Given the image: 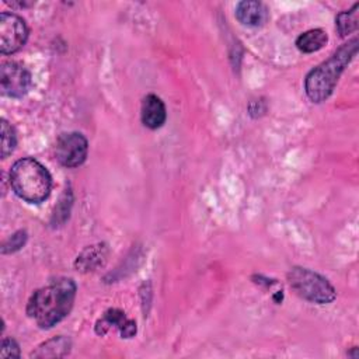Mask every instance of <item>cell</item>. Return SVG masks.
Segmentation results:
<instances>
[{
  "instance_id": "obj_4",
  "label": "cell",
  "mask_w": 359,
  "mask_h": 359,
  "mask_svg": "<svg viewBox=\"0 0 359 359\" xmlns=\"http://www.w3.org/2000/svg\"><path fill=\"white\" fill-rule=\"evenodd\" d=\"M287 280L297 296L311 303L327 304L331 303L337 296L334 286L327 278L307 268H292L287 273Z\"/></svg>"
},
{
  "instance_id": "obj_9",
  "label": "cell",
  "mask_w": 359,
  "mask_h": 359,
  "mask_svg": "<svg viewBox=\"0 0 359 359\" xmlns=\"http://www.w3.org/2000/svg\"><path fill=\"white\" fill-rule=\"evenodd\" d=\"M140 118L143 125L149 129L161 128L167 119L165 105L161 98L154 94H147L142 101Z\"/></svg>"
},
{
  "instance_id": "obj_14",
  "label": "cell",
  "mask_w": 359,
  "mask_h": 359,
  "mask_svg": "<svg viewBox=\"0 0 359 359\" xmlns=\"http://www.w3.org/2000/svg\"><path fill=\"white\" fill-rule=\"evenodd\" d=\"M358 10H359V3H355L352 6V8L345 10L337 15V18H335L337 28L342 36H346L348 34H352L358 29V27H359Z\"/></svg>"
},
{
  "instance_id": "obj_10",
  "label": "cell",
  "mask_w": 359,
  "mask_h": 359,
  "mask_svg": "<svg viewBox=\"0 0 359 359\" xmlns=\"http://www.w3.org/2000/svg\"><path fill=\"white\" fill-rule=\"evenodd\" d=\"M112 325L121 331L123 338H132L136 334V323L133 320H128L122 310L109 309L105 311L104 317L97 323L95 331L97 334H105Z\"/></svg>"
},
{
  "instance_id": "obj_3",
  "label": "cell",
  "mask_w": 359,
  "mask_h": 359,
  "mask_svg": "<svg viewBox=\"0 0 359 359\" xmlns=\"http://www.w3.org/2000/svg\"><path fill=\"white\" fill-rule=\"evenodd\" d=\"M10 185L15 195L25 202L41 203L50 194L52 177L38 160L24 157L11 165Z\"/></svg>"
},
{
  "instance_id": "obj_17",
  "label": "cell",
  "mask_w": 359,
  "mask_h": 359,
  "mask_svg": "<svg viewBox=\"0 0 359 359\" xmlns=\"http://www.w3.org/2000/svg\"><path fill=\"white\" fill-rule=\"evenodd\" d=\"M0 356L3 359H6V358H18L20 356L18 344L13 338H4L3 342H1Z\"/></svg>"
},
{
  "instance_id": "obj_15",
  "label": "cell",
  "mask_w": 359,
  "mask_h": 359,
  "mask_svg": "<svg viewBox=\"0 0 359 359\" xmlns=\"http://www.w3.org/2000/svg\"><path fill=\"white\" fill-rule=\"evenodd\" d=\"M17 146V136L14 128L6 121L1 119V158L8 157Z\"/></svg>"
},
{
  "instance_id": "obj_5",
  "label": "cell",
  "mask_w": 359,
  "mask_h": 359,
  "mask_svg": "<svg viewBox=\"0 0 359 359\" xmlns=\"http://www.w3.org/2000/svg\"><path fill=\"white\" fill-rule=\"evenodd\" d=\"M28 39V27L22 17L3 11L0 14V52L10 55L20 50Z\"/></svg>"
},
{
  "instance_id": "obj_7",
  "label": "cell",
  "mask_w": 359,
  "mask_h": 359,
  "mask_svg": "<svg viewBox=\"0 0 359 359\" xmlns=\"http://www.w3.org/2000/svg\"><path fill=\"white\" fill-rule=\"evenodd\" d=\"M32 84L29 70L20 62H4L0 67V90L3 95L11 98L24 97Z\"/></svg>"
},
{
  "instance_id": "obj_1",
  "label": "cell",
  "mask_w": 359,
  "mask_h": 359,
  "mask_svg": "<svg viewBox=\"0 0 359 359\" xmlns=\"http://www.w3.org/2000/svg\"><path fill=\"white\" fill-rule=\"evenodd\" d=\"M73 279L62 278L35 290L27 303V314L41 328L60 323L72 310L76 297Z\"/></svg>"
},
{
  "instance_id": "obj_6",
  "label": "cell",
  "mask_w": 359,
  "mask_h": 359,
  "mask_svg": "<svg viewBox=\"0 0 359 359\" xmlns=\"http://www.w3.org/2000/svg\"><path fill=\"white\" fill-rule=\"evenodd\" d=\"M55 153L62 165L74 168L86 161L88 154V142L84 135L79 132L62 133L56 140Z\"/></svg>"
},
{
  "instance_id": "obj_11",
  "label": "cell",
  "mask_w": 359,
  "mask_h": 359,
  "mask_svg": "<svg viewBox=\"0 0 359 359\" xmlns=\"http://www.w3.org/2000/svg\"><path fill=\"white\" fill-rule=\"evenodd\" d=\"M328 41L327 32L321 28L309 29L303 34H300L296 39V46L299 50L304 53H311L320 50Z\"/></svg>"
},
{
  "instance_id": "obj_2",
  "label": "cell",
  "mask_w": 359,
  "mask_h": 359,
  "mask_svg": "<svg viewBox=\"0 0 359 359\" xmlns=\"http://www.w3.org/2000/svg\"><path fill=\"white\" fill-rule=\"evenodd\" d=\"M358 52V38L344 43L328 60L309 72L304 80V90L313 102L325 101L334 91L344 69Z\"/></svg>"
},
{
  "instance_id": "obj_16",
  "label": "cell",
  "mask_w": 359,
  "mask_h": 359,
  "mask_svg": "<svg viewBox=\"0 0 359 359\" xmlns=\"http://www.w3.org/2000/svg\"><path fill=\"white\" fill-rule=\"evenodd\" d=\"M27 241V233L20 230V231H15L11 237H8L3 245H1V252L3 254H8V252H14V251H18L21 247H24Z\"/></svg>"
},
{
  "instance_id": "obj_13",
  "label": "cell",
  "mask_w": 359,
  "mask_h": 359,
  "mask_svg": "<svg viewBox=\"0 0 359 359\" xmlns=\"http://www.w3.org/2000/svg\"><path fill=\"white\" fill-rule=\"evenodd\" d=\"M105 257V247L102 244L91 245L87 250L83 251L80 257H77L76 266L81 271H93L95 266H98L102 262V258Z\"/></svg>"
},
{
  "instance_id": "obj_12",
  "label": "cell",
  "mask_w": 359,
  "mask_h": 359,
  "mask_svg": "<svg viewBox=\"0 0 359 359\" xmlns=\"http://www.w3.org/2000/svg\"><path fill=\"white\" fill-rule=\"evenodd\" d=\"M70 349V339L59 335L56 338H52L46 342H43L42 345L38 346V349L35 352L31 353V356L35 358H59V356H65Z\"/></svg>"
},
{
  "instance_id": "obj_8",
  "label": "cell",
  "mask_w": 359,
  "mask_h": 359,
  "mask_svg": "<svg viewBox=\"0 0 359 359\" xmlns=\"http://www.w3.org/2000/svg\"><path fill=\"white\" fill-rule=\"evenodd\" d=\"M236 18L245 27H262L269 18V11L261 1L244 0L236 6Z\"/></svg>"
}]
</instances>
